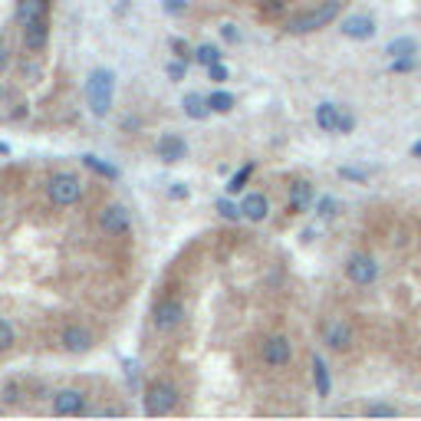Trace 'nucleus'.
<instances>
[{
    "label": "nucleus",
    "mask_w": 421,
    "mask_h": 421,
    "mask_svg": "<svg viewBox=\"0 0 421 421\" xmlns=\"http://www.w3.org/2000/svg\"><path fill=\"white\" fill-rule=\"evenodd\" d=\"M208 76L214 79V83H224V79H227V69L220 66V63H210V66H208Z\"/></svg>",
    "instance_id": "473e14b6"
},
{
    "label": "nucleus",
    "mask_w": 421,
    "mask_h": 421,
    "mask_svg": "<svg viewBox=\"0 0 421 421\" xmlns=\"http://www.w3.org/2000/svg\"><path fill=\"white\" fill-rule=\"evenodd\" d=\"M0 155H7V145H4V142H0Z\"/></svg>",
    "instance_id": "79ce46f5"
},
{
    "label": "nucleus",
    "mask_w": 421,
    "mask_h": 421,
    "mask_svg": "<svg viewBox=\"0 0 421 421\" xmlns=\"http://www.w3.org/2000/svg\"><path fill=\"white\" fill-rule=\"evenodd\" d=\"M365 415H369V418H392V415H398V412H395L392 405H369Z\"/></svg>",
    "instance_id": "c756f323"
},
{
    "label": "nucleus",
    "mask_w": 421,
    "mask_h": 421,
    "mask_svg": "<svg viewBox=\"0 0 421 421\" xmlns=\"http://www.w3.org/2000/svg\"><path fill=\"white\" fill-rule=\"evenodd\" d=\"M83 165H86V168H93L96 174H102V178H109V182H115V178H119V168H112L109 162H99L96 155H83Z\"/></svg>",
    "instance_id": "4be33fe9"
},
{
    "label": "nucleus",
    "mask_w": 421,
    "mask_h": 421,
    "mask_svg": "<svg viewBox=\"0 0 421 421\" xmlns=\"http://www.w3.org/2000/svg\"><path fill=\"white\" fill-rule=\"evenodd\" d=\"M415 47H418V43H415L412 37H398V40H392V43L385 47V53H389L392 59H398V57H412Z\"/></svg>",
    "instance_id": "412c9836"
},
{
    "label": "nucleus",
    "mask_w": 421,
    "mask_h": 421,
    "mask_svg": "<svg viewBox=\"0 0 421 421\" xmlns=\"http://www.w3.org/2000/svg\"><path fill=\"white\" fill-rule=\"evenodd\" d=\"M63 345H66V352H89L93 349V333L86 326H69V329H63Z\"/></svg>",
    "instance_id": "4468645a"
},
{
    "label": "nucleus",
    "mask_w": 421,
    "mask_h": 421,
    "mask_svg": "<svg viewBox=\"0 0 421 421\" xmlns=\"http://www.w3.org/2000/svg\"><path fill=\"white\" fill-rule=\"evenodd\" d=\"M339 115H343V105H336V102L316 105V125L323 132H339Z\"/></svg>",
    "instance_id": "f3484780"
},
{
    "label": "nucleus",
    "mask_w": 421,
    "mask_h": 421,
    "mask_svg": "<svg viewBox=\"0 0 421 421\" xmlns=\"http://www.w3.org/2000/svg\"><path fill=\"white\" fill-rule=\"evenodd\" d=\"M47 194H49V201H53V204H59V208H69V204H76L79 198H83V182H79L76 174L59 172V174H53V178H49Z\"/></svg>",
    "instance_id": "7ed1b4c3"
},
{
    "label": "nucleus",
    "mask_w": 421,
    "mask_h": 421,
    "mask_svg": "<svg viewBox=\"0 0 421 421\" xmlns=\"http://www.w3.org/2000/svg\"><path fill=\"white\" fill-rule=\"evenodd\" d=\"M112 96H115V76L112 69H96L93 76L86 79V99L93 115H105L112 109Z\"/></svg>",
    "instance_id": "f257e3e1"
},
{
    "label": "nucleus",
    "mask_w": 421,
    "mask_h": 421,
    "mask_svg": "<svg viewBox=\"0 0 421 421\" xmlns=\"http://www.w3.org/2000/svg\"><path fill=\"white\" fill-rule=\"evenodd\" d=\"M174 198V201H182V198H188V188L184 184H172V191H168Z\"/></svg>",
    "instance_id": "58836bf2"
},
{
    "label": "nucleus",
    "mask_w": 421,
    "mask_h": 421,
    "mask_svg": "<svg viewBox=\"0 0 421 421\" xmlns=\"http://www.w3.org/2000/svg\"><path fill=\"white\" fill-rule=\"evenodd\" d=\"M336 208H339V201H336V198H319V204H316V214H319V218H333Z\"/></svg>",
    "instance_id": "cd10ccee"
},
{
    "label": "nucleus",
    "mask_w": 421,
    "mask_h": 421,
    "mask_svg": "<svg viewBox=\"0 0 421 421\" xmlns=\"http://www.w3.org/2000/svg\"><path fill=\"white\" fill-rule=\"evenodd\" d=\"M165 10H168V13H184V10H188V0H165Z\"/></svg>",
    "instance_id": "f704fd0d"
},
{
    "label": "nucleus",
    "mask_w": 421,
    "mask_h": 421,
    "mask_svg": "<svg viewBox=\"0 0 421 421\" xmlns=\"http://www.w3.org/2000/svg\"><path fill=\"white\" fill-rule=\"evenodd\" d=\"M218 210H220V218H227V220H240V218H244L240 204L227 201V198H220V201H218Z\"/></svg>",
    "instance_id": "a878e982"
},
{
    "label": "nucleus",
    "mask_w": 421,
    "mask_h": 421,
    "mask_svg": "<svg viewBox=\"0 0 421 421\" xmlns=\"http://www.w3.org/2000/svg\"><path fill=\"white\" fill-rule=\"evenodd\" d=\"M290 359H293V345H290L287 336H270L263 343V362L267 365L283 369V365H290Z\"/></svg>",
    "instance_id": "0eeeda50"
},
{
    "label": "nucleus",
    "mask_w": 421,
    "mask_h": 421,
    "mask_svg": "<svg viewBox=\"0 0 421 421\" xmlns=\"http://www.w3.org/2000/svg\"><path fill=\"white\" fill-rule=\"evenodd\" d=\"M345 273H349V280H352V283H359V287H369V283H375V277H379V263H375L369 254H352V257H349V263H345Z\"/></svg>",
    "instance_id": "39448f33"
},
{
    "label": "nucleus",
    "mask_w": 421,
    "mask_h": 421,
    "mask_svg": "<svg viewBox=\"0 0 421 421\" xmlns=\"http://www.w3.org/2000/svg\"><path fill=\"white\" fill-rule=\"evenodd\" d=\"M412 155H415V158H421V142H418V145H415V148H412Z\"/></svg>",
    "instance_id": "a19ab883"
},
{
    "label": "nucleus",
    "mask_w": 421,
    "mask_h": 421,
    "mask_svg": "<svg viewBox=\"0 0 421 421\" xmlns=\"http://www.w3.org/2000/svg\"><path fill=\"white\" fill-rule=\"evenodd\" d=\"M412 69H415V59H412V57L392 59V73H412Z\"/></svg>",
    "instance_id": "7c9ffc66"
},
{
    "label": "nucleus",
    "mask_w": 421,
    "mask_h": 421,
    "mask_svg": "<svg viewBox=\"0 0 421 421\" xmlns=\"http://www.w3.org/2000/svg\"><path fill=\"white\" fill-rule=\"evenodd\" d=\"M208 102H210V112H230L234 109V96L230 93H210Z\"/></svg>",
    "instance_id": "b1692460"
},
{
    "label": "nucleus",
    "mask_w": 421,
    "mask_h": 421,
    "mask_svg": "<svg viewBox=\"0 0 421 421\" xmlns=\"http://www.w3.org/2000/svg\"><path fill=\"white\" fill-rule=\"evenodd\" d=\"M155 155H158L162 162H182L184 155H188V145H184V138H178V135H162L158 145H155Z\"/></svg>",
    "instance_id": "f8f14e48"
},
{
    "label": "nucleus",
    "mask_w": 421,
    "mask_h": 421,
    "mask_svg": "<svg viewBox=\"0 0 421 421\" xmlns=\"http://www.w3.org/2000/svg\"><path fill=\"white\" fill-rule=\"evenodd\" d=\"M339 0H329V4H319V7L313 10H303V13H297V17L287 20V30L290 33H313V30L319 27H329L336 17H339Z\"/></svg>",
    "instance_id": "f03ea898"
},
{
    "label": "nucleus",
    "mask_w": 421,
    "mask_h": 421,
    "mask_svg": "<svg viewBox=\"0 0 421 421\" xmlns=\"http://www.w3.org/2000/svg\"><path fill=\"white\" fill-rule=\"evenodd\" d=\"M13 339H17V336H13V326H10L7 319H0V352H4V349H10V345H13Z\"/></svg>",
    "instance_id": "bb28decb"
},
{
    "label": "nucleus",
    "mask_w": 421,
    "mask_h": 421,
    "mask_svg": "<svg viewBox=\"0 0 421 421\" xmlns=\"http://www.w3.org/2000/svg\"><path fill=\"white\" fill-rule=\"evenodd\" d=\"M184 319V307L178 303V300H165V303H158L152 313V323L158 333H172L174 326Z\"/></svg>",
    "instance_id": "423d86ee"
},
{
    "label": "nucleus",
    "mask_w": 421,
    "mask_h": 421,
    "mask_svg": "<svg viewBox=\"0 0 421 421\" xmlns=\"http://www.w3.org/2000/svg\"><path fill=\"white\" fill-rule=\"evenodd\" d=\"M313 379H316V392L323 395V398L333 392V379H329V369H326L323 355H313Z\"/></svg>",
    "instance_id": "6ab92c4d"
},
{
    "label": "nucleus",
    "mask_w": 421,
    "mask_h": 421,
    "mask_svg": "<svg viewBox=\"0 0 421 421\" xmlns=\"http://www.w3.org/2000/svg\"><path fill=\"white\" fill-rule=\"evenodd\" d=\"M53 412L57 415L86 412V392H79V389H63V392H57V398H53Z\"/></svg>",
    "instance_id": "9d476101"
},
{
    "label": "nucleus",
    "mask_w": 421,
    "mask_h": 421,
    "mask_svg": "<svg viewBox=\"0 0 421 421\" xmlns=\"http://www.w3.org/2000/svg\"><path fill=\"white\" fill-rule=\"evenodd\" d=\"M220 37L227 40V43H237V40H240V33H237V30H234V23H224V27H220Z\"/></svg>",
    "instance_id": "c9c22d12"
},
{
    "label": "nucleus",
    "mask_w": 421,
    "mask_h": 421,
    "mask_svg": "<svg viewBox=\"0 0 421 421\" xmlns=\"http://www.w3.org/2000/svg\"><path fill=\"white\" fill-rule=\"evenodd\" d=\"M283 7H287V0H267V4H263V13H280Z\"/></svg>",
    "instance_id": "e433bc0d"
},
{
    "label": "nucleus",
    "mask_w": 421,
    "mask_h": 421,
    "mask_svg": "<svg viewBox=\"0 0 421 421\" xmlns=\"http://www.w3.org/2000/svg\"><path fill=\"white\" fill-rule=\"evenodd\" d=\"M352 129H355V119H352V112H345V109H343V115H339V132H352Z\"/></svg>",
    "instance_id": "72a5a7b5"
},
{
    "label": "nucleus",
    "mask_w": 421,
    "mask_h": 421,
    "mask_svg": "<svg viewBox=\"0 0 421 421\" xmlns=\"http://www.w3.org/2000/svg\"><path fill=\"white\" fill-rule=\"evenodd\" d=\"M323 343L329 345V349H336V352H345V349L352 345V329H349V323L329 319V323L323 326Z\"/></svg>",
    "instance_id": "6e6552de"
},
{
    "label": "nucleus",
    "mask_w": 421,
    "mask_h": 421,
    "mask_svg": "<svg viewBox=\"0 0 421 421\" xmlns=\"http://www.w3.org/2000/svg\"><path fill=\"white\" fill-rule=\"evenodd\" d=\"M7 43H4V40H0V69H4V66H7Z\"/></svg>",
    "instance_id": "ea45409f"
},
{
    "label": "nucleus",
    "mask_w": 421,
    "mask_h": 421,
    "mask_svg": "<svg viewBox=\"0 0 421 421\" xmlns=\"http://www.w3.org/2000/svg\"><path fill=\"white\" fill-rule=\"evenodd\" d=\"M47 40H49L47 20H33V23L23 27V47H27L30 53H40V49L47 47Z\"/></svg>",
    "instance_id": "2eb2a0df"
},
{
    "label": "nucleus",
    "mask_w": 421,
    "mask_h": 421,
    "mask_svg": "<svg viewBox=\"0 0 421 421\" xmlns=\"http://www.w3.org/2000/svg\"><path fill=\"white\" fill-rule=\"evenodd\" d=\"M240 210H244V218L254 220V224H260V220H267L270 214V201H267V194H247L244 201H240Z\"/></svg>",
    "instance_id": "dca6fc26"
},
{
    "label": "nucleus",
    "mask_w": 421,
    "mask_h": 421,
    "mask_svg": "<svg viewBox=\"0 0 421 421\" xmlns=\"http://www.w3.org/2000/svg\"><path fill=\"white\" fill-rule=\"evenodd\" d=\"M172 49H174V53H178V57H182V59H188V53H191V49H188V43H184V40H172Z\"/></svg>",
    "instance_id": "4c0bfd02"
},
{
    "label": "nucleus",
    "mask_w": 421,
    "mask_h": 421,
    "mask_svg": "<svg viewBox=\"0 0 421 421\" xmlns=\"http://www.w3.org/2000/svg\"><path fill=\"white\" fill-rule=\"evenodd\" d=\"M99 227H102L105 234H125V230H129V210H125L122 204H105V208L99 210Z\"/></svg>",
    "instance_id": "1a4fd4ad"
},
{
    "label": "nucleus",
    "mask_w": 421,
    "mask_h": 421,
    "mask_svg": "<svg viewBox=\"0 0 421 421\" xmlns=\"http://www.w3.org/2000/svg\"><path fill=\"white\" fill-rule=\"evenodd\" d=\"M339 178H345V182H369V172H362V168H339Z\"/></svg>",
    "instance_id": "c85d7f7f"
},
{
    "label": "nucleus",
    "mask_w": 421,
    "mask_h": 421,
    "mask_svg": "<svg viewBox=\"0 0 421 421\" xmlns=\"http://www.w3.org/2000/svg\"><path fill=\"white\" fill-rule=\"evenodd\" d=\"M0 210H4V198H0Z\"/></svg>",
    "instance_id": "37998d69"
},
{
    "label": "nucleus",
    "mask_w": 421,
    "mask_h": 421,
    "mask_svg": "<svg viewBox=\"0 0 421 421\" xmlns=\"http://www.w3.org/2000/svg\"><path fill=\"white\" fill-rule=\"evenodd\" d=\"M220 57H224V53H220L218 47H210V43H201V47L194 49V59H198L201 66H210V63H220Z\"/></svg>",
    "instance_id": "5701e85b"
},
{
    "label": "nucleus",
    "mask_w": 421,
    "mask_h": 421,
    "mask_svg": "<svg viewBox=\"0 0 421 421\" xmlns=\"http://www.w3.org/2000/svg\"><path fill=\"white\" fill-rule=\"evenodd\" d=\"M313 204V184L309 182H293L290 184V210L300 214V210H309Z\"/></svg>",
    "instance_id": "a211bd4d"
},
{
    "label": "nucleus",
    "mask_w": 421,
    "mask_h": 421,
    "mask_svg": "<svg viewBox=\"0 0 421 421\" xmlns=\"http://www.w3.org/2000/svg\"><path fill=\"white\" fill-rule=\"evenodd\" d=\"M182 105H184V112L191 115V119H198V122H201V119H208V112H210V102L204 96H198V93H188Z\"/></svg>",
    "instance_id": "aec40b11"
},
{
    "label": "nucleus",
    "mask_w": 421,
    "mask_h": 421,
    "mask_svg": "<svg viewBox=\"0 0 421 421\" xmlns=\"http://www.w3.org/2000/svg\"><path fill=\"white\" fill-rule=\"evenodd\" d=\"M250 174H254V165H244V168H240L237 174H234V178H230L227 182V194H237V191H244V184H247V178Z\"/></svg>",
    "instance_id": "393cba45"
},
{
    "label": "nucleus",
    "mask_w": 421,
    "mask_h": 421,
    "mask_svg": "<svg viewBox=\"0 0 421 421\" xmlns=\"http://www.w3.org/2000/svg\"><path fill=\"white\" fill-rule=\"evenodd\" d=\"M49 13V0H17V23L27 27L33 20H47Z\"/></svg>",
    "instance_id": "ddd939ff"
},
{
    "label": "nucleus",
    "mask_w": 421,
    "mask_h": 421,
    "mask_svg": "<svg viewBox=\"0 0 421 421\" xmlns=\"http://www.w3.org/2000/svg\"><path fill=\"white\" fill-rule=\"evenodd\" d=\"M168 76H172V79H184V76H188V59H184V63H182V59L172 63V66H168Z\"/></svg>",
    "instance_id": "2f4dec72"
},
{
    "label": "nucleus",
    "mask_w": 421,
    "mask_h": 421,
    "mask_svg": "<svg viewBox=\"0 0 421 421\" xmlns=\"http://www.w3.org/2000/svg\"><path fill=\"white\" fill-rule=\"evenodd\" d=\"M343 37L349 40H372L375 37V20L365 13H352L343 20Z\"/></svg>",
    "instance_id": "9b49d317"
},
{
    "label": "nucleus",
    "mask_w": 421,
    "mask_h": 421,
    "mask_svg": "<svg viewBox=\"0 0 421 421\" xmlns=\"http://www.w3.org/2000/svg\"><path fill=\"white\" fill-rule=\"evenodd\" d=\"M178 405V389L172 382H155L148 392H145V415H168Z\"/></svg>",
    "instance_id": "20e7f679"
}]
</instances>
